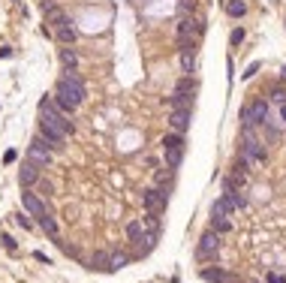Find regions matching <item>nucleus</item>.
<instances>
[{
    "label": "nucleus",
    "instance_id": "obj_16",
    "mask_svg": "<svg viewBox=\"0 0 286 283\" xmlns=\"http://www.w3.org/2000/svg\"><path fill=\"white\" fill-rule=\"evenodd\" d=\"M211 229L223 235V232H232V220L229 217H217V214H211Z\"/></svg>",
    "mask_w": 286,
    "mask_h": 283
},
{
    "label": "nucleus",
    "instance_id": "obj_10",
    "mask_svg": "<svg viewBox=\"0 0 286 283\" xmlns=\"http://www.w3.org/2000/svg\"><path fill=\"white\" fill-rule=\"evenodd\" d=\"M145 235H148L145 220H130L127 223V241L130 244H142V241H145Z\"/></svg>",
    "mask_w": 286,
    "mask_h": 283
},
{
    "label": "nucleus",
    "instance_id": "obj_12",
    "mask_svg": "<svg viewBox=\"0 0 286 283\" xmlns=\"http://www.w3.org/2000/svg\"><path fill=\"white\" fill-rule=\"evenodd\" d=\"M169 124H172V130H175V133H184V130L190 127V109H172Z\"/></svg>",
    "mask_w": 286,
    "mask_h": 283
},
{
    "label": "nucleus",
    "instance_id": "obj_20",
    "mask_svg": "<svg viewBox=\"0 0 286 283\" xmlns=\"http://www.w3.org/2000/svg\"><path fill=\"white\" fill-rule=\"evenodd\" d=\"M109 253H97V256H93L90 259V268H97V271H109Z\"/></svg>",
    "mask_w": 286,
    "mask_h": 283
},
{
    "label": "nucleus",
    "instance_id": "obj_15",
    "mask_svg": "<svg viewBox=\"0 0 286 283\" xmlns=\"http://www.w3.org/2000/svg\"><path fill=\"white\" fill-rule=\"evenodd\" d=\"M163 157H166V166H169V169H178L181 160H184V151H178V148H163Z\"/></svg>",
    "mask_w": 286,
    "mask_h": 283
},
{
    "label": "nucleus",
    "instance_id": "obj_25",
    "mask_svg": "<svg viewBox=\"0 0 286 283\" xmlns=\"http://www.w3.org/2000/svg\"><path fill=\"white\" fill-rule=\"evenodd\" d=\"M172 178V169L166 166V172H157V184H163V181H169Z\"/></svg>",
    "mask_w": 286,
    "mask_h": 283
},
{
    "label": "nucleus",
    "instance_id": "obj_26",
    "mask_svg": "<svg viewBox=\"0 0 286 283\" xmlns=\"http://www.w3.org/2000/svg\"><path fill=\"white\" fill-rule=\"evenodd\" d=\"M0 241H3V247H6V250H15V241L9 238V235H3V238H0Z\"/></svg>",
    "mask_w": 286,
    "mask_h": 283
},
{
    "label": "nucleus",
    "instance_id": "obj_21",
    "mask_svg": "<svg viewBox=\"0 0 286 283\" xmlns=\"http://www.w3.org/2000/svg\"><path fill=\"white\" fill-rule=\"evenodd\" d=\"M127 265V253H112L109 259V271H117V268H124Z\"/></svg>",
    "mask_w": 286,
    "mask_h": 283
},
{
    "label": "nucleus",
    "instance_id": "obj_14",
    "mask_svg": "<svg viewBox=\"0 0 286 283\" xmlns=\"http://www.w3.org/2000/svg\"><path fill=\"white\" fill-rule=\"evenodd\" d=\"M181 66H184V73H193L196 69V45L193 49H181Z\"/></svg>",
    "mask_w": 286,
    "mask_h": 283
},
{
    "label": "nucleus",
    "instance_id": "obj_8",
    "mask_svg": "<svg viewBox=\"0 0 286 283\" xmlns=\"http://www.w3.org/2000/svg\"><path fill=\"white\" fill-rule=\"evenodd\" d=\"M21 205H25L28 211H30V214L39 220V217H45V214H49V211H45V202L36 196V193H21Z\"/></svg>",
    "mask_w": 286,
    "mask_h": 283
},
{
    "label": "nucleus",
    "instance_id": "obj_5",
    "mask_svg": "<svg viewBox=\"0 0 286 283\" xmlns=\"http://www.w3.org/2000/svg\"><path fill=\"white\" fill-rule=\"evenodd\" d=\"M217 250H220V235L211 229V232H205L202 238H199L196 256H199V259H214V256H217Z\"/></svg>",
    "mask_w": 286,
    "mask_h": 283
},
{
    "label": "nucleus",
    "instance_id": "obj_27",
    "mask_svg": "<svg viewBox=\"0 0 286 283\" xmlns=\"http://www.w3.org/2000/svg\"><path fill=\"white\" fill-rule=\"evenodd\" d=\"M268 283H286V277L283 274H268Z\"/></svg>",
    "mask_w": 286,
    "mask_h": 283
},
{
    "label": "nucleus",
    "instance_id": "obj_29",
    "mask_svg": "<svg viewBox=\"0 0 286 283\" xmlns=\"http://www.w3.org/2000/svg\"><path fill=\"white\" fill-rule=\"evenodd\" d=\"M15 157H18L15 151H6V157H3V163H15Z\"/></svg>",
    "mask_w": 286,
    "mask_h": 283
},
{
    "label": "nucleus",
    "instance_id": "obj_18",
    "mask_svg": "<svg viewBox=\"0 0 286 283\" xmlns=\"http://www.w3.org/2000/svg\"><path fill=\"white\" fill-rule=\"evenodd\" d=\"M36 223H39V226H42L45 232H49L52 238H57V223H55V217H52V214H45V217H39Z\"/></svg>",
    "mask_w": 286,
    "mask_h": 283
},
{
    "label": "nucleus",
    "instance_id": "obj_13",
    "mask_svg": "<svg viewBox=\"0 0 286 283\" xmlns=\"http://www.w3.org/2000/svg\"><path fill=\"white\" fill-rule=\"evenodd\" d=\"M211 214H217V217H232L235 214V208L220 196V199H214V205H211Z\"/></svg>",
    "mask_w": 286,
    "mask_h": 283
},
{
    "label": "nucleus",
    "instance_id": "obj_2",
    "mask_svg": "<svg viewBox=\"0 0 286 283\" xmlns=\"http://www.w3.org/2000/svg\"><path fill=\"white\" fill-rule=\"evenodd\" d=\"M262 160H265V142L253 133V127H244L241 148H238V163H241L244 169H250V166H259Z\"/></svg>",
    "mask_w": 286,
    "mask_h": 283
},
{
    "label": "nucleus",
    "instance_id": "obj_17",
    "mask_svg": "<svg viewBox=\"0 0 286 283\" xmlns=\"http://www.w3.org/2000/svg\"><path fill=\"white\" fill-rule=\"evenodd\" d=\"M60 60H63V66H66V69H73V66L79 63L76 49H69V45H66V49H60Z\"/></svg>",
    "mask_w": 286,
    "mask_h": 283
},
{
    "label": "nucleus",
    "instance_id": "obj_30",
    "mask_svg": "<svg viewBox=\"0 0 286 283\" xmlns=\"http://www.w3.org/2000/svg\"><path fill=\"white\" fill-rule=\"evenodd\" d=\"M280 121H283V124H286V103H283V106H280Z\"/></svg>",
    "mask_w": 286,
    "mask_h": 283
},
{
    "label": "nucleus",
    "instance_id": "obj_22",
    "mask_svg": "<svg viewBox=\"0 0 286 283\" xmlns=\"http://www.w3.org/2000/svg\"><path fill=\"white\" fill-rule=\"evenodd\" d=\"M178 12H181V15H187V12L193 15V12H196V0H178Z\"/></svg>",
    "mask_w": 286,
    "mask_h": 283
},
{
    "label": "nucleus",
    "instance_id": "obj_7",
    "mask_svg": "<svg viewBox=\"0 0 286 283\" xmlns=\"http://www.w3.org/2000/svg\"><path fill=\"white\" fill-rule=\"evenodd\" d=\"M28 157H30V163H36V166H49V160H52V148H45L42 142L36 139L33 145L28 148Z\"/></svg>",
    "mask_w": 286,
    "mask_h": 283
},
{
    "label": "nucleus",
    "instance_id": "obj_3",
    "mask_svg": "<svg viewBox=\"0 0 286 283\" xmlns=\"http://www.w3.org/2000/svg\"><path fill=\"white\" fill-rule=\"evenodd\" d=\"M265 117H268V103L253 100L250 106L241 109V127H259V124H265Z\"/></svg>",
    "mask_w": 286,
    "mask_h": 283
},
{
    "label": "nucleus",
    "instance_id": "obj_6",
    "mask_svg": "<svg viewBox=\"0 0 286 283\" xmlns=\"http://www.w3.org/2000/svg\"><path fill=\"white\" fill-rule=\"evenodd\" d=\"M145 208H148V214H163L166 211V190L163 187H151L145 193Z\"/></svg>",
    "mask_w": 286,
    "mask_h": 283
},
{
    "label": "nucleus",
    "instance_id": "obj_11",
    "mask_svg": "<svg viewBox=\"0 0 286 283\" xmlns=\"http://www.w3.org/2000/svg\"><path fill=\"white\" fill-rule=\"evenodd\" d=\"M18 181L21 184H25V187H30V184H36L39 181V166H36V163H21V169H18Z\"/></svg>",
    "mask_w": 286,
    "mask_h": 283
},
{
    "label": "nucleus",
    "instance_id": "obj_1",
    "mask_svg": "<svg viewBox=\"0 0 286 283\" xmlns=\"http://www.w3.org/2000/svg\"><path fill=\"white\" fill-rule=\"evenodd\" d=\"M55 103L63 112H76L85 103V85H82V79L73 73V69H66V76L57 82V87H55Z\"/></svg>",
    "mask_w": 286,
    "mask_h": 283
},
{
    "label": "nucleus",
    "instance_id": "obj_4",
    "mask_svg": "<svg viewBox=\"0 0 286 283\" xmlns=\"http://www.w3.org/2000/svg\"><path fill=\"white\" fill-rule=\"evenodd\" d=\"M193 93H196V82L184 76V79L175 85V93H172V109H190V100H193Z\"/></svg>",
    "mask_w": 286,
    "mask_h": 283
},
{
    "label": "nucleus",
    "instance_id": "obj_24",
    "mask_svg": "<svg viewBox=\"0 0 286 283\" xmlns=\"http://www.w3.org/2000/svg\"><path fill=\"white\" fill-rule=\"evenodd\" d=\"M244 42V30L238 28V30H232V45H241Z\"/></svg>",
    "mask_w": 286,
    "mask_h": 283
},
{
    "label": "nucleus",
    "instance_id": "obj_28",
    "mask_svg": "<svg viewBox=\"0 0 286 283\" xmlns=\"http://www.w3.org/2000/svg\"><path fill=\"white\" fill-rule=\"evenodd\" d=\"M15 223H18L21 229H30V220H28V217H15Z\"/></svg>",
    "mask_w": 286,
    "mask_h": 283
},
{
    "label": "nucleus",
    "instance_id": "obj_9",
    "mask_svg": "<svg viewBox=\"0 0 286 283\" xmlns=\"http://www.w3.org/2000/svg\"><path fill=\"white\" fill-rule=\"evenodd\" d=\"M202 280H208V283H238L235 280V274H229L226 268H202Z\"/></svg>",
    "mask_w": 286,
    "mask_h": 283
},
{
    "label": "nucleus",
    "instance_id": "obj_23",
    "mask_svg": "<svg viewBox=\"0 0 286 283\" xmlns=\"http://www.w3.org/2000/svg\"><path fill=\"white\" fill-rule=\"evenodd\" d=\"M271 100H274L277 106H283V103H286V90H283V87H274V90H271Z\"/></svg>",
    "mask_w": 286,
    "mask_h": 283
},
{
    "label": "nucleus",
    "instance_id": "obj_19",
    "mask_svg": "<svg viewBox=\"0 0 286 283\" xmlns=\"http://www.w3.org/2000/svg\"><path fill=\"white\" fill-rule=\"evenodd\" d=\"M226 12H229L232 18H241V15L247 12V6L241 3V0H229V3H226Z\"/></svg>",
    "mask_w": 286,
    "mask_h": 283
},
{
    "label": "nucleus",
    "instance_id": "obj_31",
    "mask_svg": "<svg viewBox=\"0 0 286 283\" xmlns=\"http://www.w3.org/2000/svg\"><path fill=\"white\" fill-rule=\"evenodd\" d=\"M280 79H283V82H286V66H283V73H280Z\"/></svg>",
    "mask_w": 286,
    "mask_h": 283
}]
</instances>
